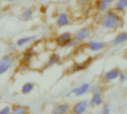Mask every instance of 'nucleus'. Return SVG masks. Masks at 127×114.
<instances>
[{
    "label": "nucleus",
    "instance_id": "b1692460",
    "mask_svg": "<svg viewBox=\"0 0 127 114\" xmlns=\"http://www.w3.org/2000/svg\"><path fill=\"white\" fill-rule=\"evenodd\" d=\"M90 91H92V93H102L103 89L101 85L97 84V85H94L92 87L91 86V90Z\"/></svg>",
    "mask_w": 127,
    "mask_h": 114
},
{
    "label": "nucleus",
    "instance_id": "20e7f679",
    "mask_svg": "<svg viewBox=\"0 0 127 114\" xmlns=\"http://www.w3.org/2000/svg\"><path fill=\"white\" fill-rule=\"evenodd\" d=\"M85 47L87 50L93 53H99L105 50L107 47V43L104 41L89 39L85 43Z\"/></svg>",
    "mask_w": 127,
    "mask_h": 114
},
{
    "label": "nucleus",
    "instance_id": "473e14b6",
    "mask_svg": "<svg viewBox=\"0 0 127 114\" xmlns=\"http://www.w3.org/2000/svg\"><path fill=\"white\" fill-rule=\"evenodd\" d=\"M72 0H62V1H63V2H65V3H69V2H71Z\"/></svg>",
    "mask_w": 127,
    "mask_h": 114
},
{
    "label": "nucleus",
    "instance_id": "0eeeda50",
    "mask_svg": "<svg viewBox=\"0 0 127 114\" xmlns=\"http://www.w3.org/2000/svg\"><path fill=\"white\" fill-rule=\"evenodd\" d=\"M71 17L65 11H60L56 17V24L58 27H65L71 24Z\"/></svg>",
    "mask_w": 127,
    "mask_h": 114
},
{
    "label": "nucleus",
    "instance_id": "f03ea898",
    "mask_svg": "<svg viewBox=\"0 0 127 114\" xmlns=\"http://www.w3.org/2000/svg\"><path fill=\"white\" fill-rule=\"evenodd\" d=\"M94 30L91 26H84L77 30L73 33V38H74L78 42H83L89 40L93 35Z\"/></svg>",
    "mask_w": 127,
    "mask_h": 114
},
{
    "label": "nucleus",
    "instance_id": "5701e85b",
    "mask_svg": "<svg viewBox=\"0 0 127 114\" xmlns=\"http://www.w3.org/2000/svg\"><path fill=\"white\" fill-rule=\"evenodd\" d=\"M18 49V46L16 43V42L10 41L6 45V50L7 53L13 54Z\"/></svg>",
    "mask_w": 127,
    "mask_h": 114
},
{
    "label": "nucleus",
    "instance_id": "9b49d317",
    "mask_svg": "<svg viewBox=\"0 0 127 114\" xmlns=\"http://www.w3.org/2000/svg\"><path fill=\"white\" fill-rule=\"evenodd\" d=\"M71 111V106L68 102H64L57 104L53 109L54 114H65Z\"/></svg>",
    "mask_w": 127,
    "mask_h": 114
},
{
    "label": "nucleus",
    "instance_id": "412c9836",
    "mask_svg": "<svg viewBox=\"0 0 127 114\" xmlns=\"http://www.w3.org/2000/svg\"><path fill=\"white\" fill-rule=\"evenodd\" d=\"M80 44V42H78L74 38H71L70 39H68L67 42H65L62 46L61 47L63 48H73V47H76L78 45Z\"/></svg>",
    "mask_w": 127,
    "mask_h": 114
},
{
    "label": "nucleus",
    "instance_id": "423d86ee",
    "mask_svg": "<svg viewBox=\"0 0 127 114\" xmlns=\"http://www.w3.org/2000/svg\"><path fill=\"white\" fill-rule=\"evenodd\" d=\"M89 107V100L81 99L71 107V112L75 114H85Z\"/></svg>",
    "mask_w": 127,
    "mask_h": 114
},
{
    "label": "nucleus",
    "instance_id": "4468645a",
    "mask_svg": "<svg viewBox=\"0 0 127 114\" xmlns=\"http://www.w3.org/2000/svg\"><path fill=\"white\" fill-rule=\"evenodd\" d=\"M127 41V31H121L118 33L111 41V45L114 47L119 46Z\"/></svg>",
    "mask_w": 127,
    "mask_h": 114
},
{
    "label": "nucleus",
    "instance_id": "bb28decb",
    "mask_svg": "<svg viewBox=\"0 0 127 114\" xmlns=\"http://www.w3.org/2000/svg\"><path fill=\"white\" fill-rule=\"evenodd\" d=\"M101 113L103 114H109L111 113V108L109 105L108 104H104L102 105V109H101Z\"/></svg>",
    "mask_w": 127,
    "mask_h": 114
},
{
    "label": "nucleus",
    "instance_id": "ddd939ff",
    "mask_svg": "<svg viewBox=\"0 0 127 114\" xmlns=\"http://www.w3.org/2000/svg\"><path fill=\"white\" fill-rule=\"evenodd\" d=\"M35 56H36V52L33 47H30L27 49L23 53V55H22V63L25 65L31 64L33 61Z\"/></svg>",
    "mask_w": 127,
    "mask_h": 114
},
{
    "label": "nucleus",
    "instance_id": "c85d7f7f",
    "mask_svg": "<svg viewBox=\"0 0 127 114\" xmlns=\"http://www.w3.org/2000/svg\"><path fill=\"white\" fill-rule=\"evenodd\" d=\"M1 1H4V2H7V3H13V2H16L18 0H1Z\"/></svg>",
    "mask_w": 127,
    "mask_h": 114
},
{
    "label": "nucleus",
    "instance_id": "7ed1b4c3",
    "mask_svg": "<svg viewBox=\"0 0 127 114\" xmlns=\"http://www.w3.org/2000/svg\"><path fill=\"white\" fill-rule=\"evenodd\" d=\"M14 57L12 54L7 53L0 57V76L7 73L14 65Z\"/></svg>",
    "mask_w": 127,
    "mask_h": 114
},
{
    "label": "nucleus",
    "instance_id": "393cba45",
    "mask_svg": "<svg viewBox=\"0 0 127 114\" xmlns=\"http://www.w3.org/2000/svg\"><path fill=\"white\" fill-rule=\"evenodd\" d=\"M12 106L5 105L0 109V114H11Z\"/></svg>",
    "mask_w": 127,
    "mask_h": 114
},
{
    "label": "nucleus",
    "instance_id": "39448f33",
    "mask_svg": "<svg viewBox=\"0 0 127 114\" xmlns=\"http://www.w3.org/2000/svg\"><path fill=\"white\" fill-rule=\"evenodd\" d=\"M121 70L118 68H114L106 71L101 76V80L103 83H111L118 80Z\"/></svg>",
    "mask_w": 127,
    "mask_h": 114
},
{
    "label": "nucleus",
    "instance_id": "f3484780",
    "mask_svg": "<svg viewBox=\"0 0 127 114\" xmlns=\"http://www.w3.org/2000/svg\"><path fill=\"white\" fill-rule=\"evenodd\" d=\"M34 10L31 7H25L21 12V19L23 21H30L33 18Z\"/></svg>",
    "mask_w": 127,
    "mask_h": 114
},
{
    "label": "nucleus",
    "instance_id": "2f4dec72",
    "mask_svg": "<svg viewBox=\"0 0 127 114\" xmlns=\"http://www.w3.org/2000/svg\"><path fill=\"white\" fill-rule=\"evenodd\" d=\"M72 96V93H71V91H69L68 93H67L65 94V96H66V97H70V96Z\"/></svg>",
    "mask_w": 127,
    "mask_h": 114
},
{
    "label": "nucleus",
    "instance_id": "f257e3e1",
    "mask_svg": "<svg viewBox=\"0 0 127 114\" xmlns=\"http://www.w3.org/2000/svg\"><path fill=\"white\" fill-rule=\"evenodd\" d=\"M99 23L104 30L114 31L123 25L124 20L120 13L116 12L112 8H109L103 12L100 18Z\"/></svg>",
    "mask_w": 127,
    "mask_h": 114
},
{
    "label": "nucleus",
    "instance_id": "6ab92c4d",
    "mask_svg": "<svg viewBox=\"0 0 127 114\" xmlns=\"http://www.w3.org/2000/svg\"><path fill=\"white\" fill-rule=\"evenodd\" d=\"M28 113V108L27 106L20 105V104H16L12 106V114H27Z\"/></svg>",
    "mask_w": 127,
    "mask_h": 114
},
{
    "label": "nucleus",
    "instance_id": "2eb2a0df",
    "mask_svg": "<svg viewBox=\"0 0 127 114\" xmlns=\"http://www.w3.org/2000/svg\"><path fill=\"white\" fill-rule=\"evenodd\" d=\"M104 104V99L102 93H92L89 100V107H100Z\"/></svg>",
    "mask_w": 127,
    "mask_h": 114
},
{
    "label": "nucleus",
    "instance_id": "cd10ccee",
    "mask_svg": "<svg viewBox=\"0 0 127 114\" xmlns=\"http://www.w3.org/2000/svg\"><path fill=\"white\" fill-rule=\"evenodd\" d=\"M77 1L80 4H88L89 2H90L91 0H77Z\"/></svg>",
    "mask_w": 127,
    "mask_h": 114
},
{
    "label": "nucleus",
    "instance_id": "4be33fe9",
    "mask_svg": "<svg viewBox=\"0 0 127 114\" xmlns=\"http://www.w3.org/2000/svg\"><path fill=\"white\" fill-rule=\"evenodd\" d=\"M86 67H87L86 63L78 62V63H76L75 65H74L71 68L70 72L72 73H77V72H79V71H81V70H84Z\"/></svg>",
    "mask_w": 127,
    "mask_h": 114
},
{
    "label": "nucleus",
    "instance_id": "dca6fc26",
    "mask_svg": "<svg viewBox=\"0 0 127 114\" xmlns=\"http://www.w3.org/2000/svg\"><path fill=\"white\" fill-rule=\"evenodd\" d=\"M72 37H73L72 33H71L70 31H64V32L60 33L57 36V38L55 39V42L58 46L61 47L65 42H67L68 39H70Z\"/></svg>",
    "mask_w": 127,
    "mask_h": 114
},
{
    "label": "nucleus",
    "instance_id": "a211bd4d",
    "mask_svg": "<svg viewBox=\"0 0 127 114\" xmlns=\"http://www.w3.org/2000/svg\"><path fill=\"white\" fill-rule=\"evenodd\" d=\"M112 9L118 13H124L127 9V0H115Z\"/></svg>",
    "mask_w": 127,
    "mask_h": 114
},
{
    "label": "nucleus",
    "instance_id": "f8f14e48",
    "mask_svg": "<svg viewBox=\"0 0 127 114\" xmlns=\"http://www.w3.org/2000/svg\"><path fill=\"white\" fill-rule=\"evenodd\" d=\"M60 62H61V56H60V54H58L57 53H52L46 59L45 67V68H52V67L60 64Z\"/></svg>",
    "mask_w": 127,
    "mask_h": 114
},
{
    "label": "nucleus",
    "instance_id": "aec40b11",
    "mask_svg": "<svg viewBox=\"0 0 127 114\" xmlns=\"http://www.w3.org/2000/svg\"><path fill=\"white\" fill-rule=\"evenodd\" d=\"M35 88L34 83L31 82H27L24 83L21 88V93L22 95H28L31 93Z\"/></svg>",
    "mask_w": 127,
    "mask_h": 114
},
{
    "label": "nucleus",
    "instance_id": "9d476101",
    "mask_svg": "<svg viewBox=\"0 0 127 114\" xmlns=\"http://www.w3.org/2000/svg\"><path fill=\"white\" fill-rule=\"evenodd\" d=\"M115 0H96L95 8L97 12L103 13L110 8V6L113 5Z\"/></svg>",
    "mask_w": 127,
    "mask_h": 114
},
{
    "label": "nucleus",
    "instance_id": "1a4fd4ad",
    "mask_svg": "<svg viewBox=\"0 0 127 114\" xmlns=\"http://www.w3.org/2000/svg\"><path fill=\"white\" fill-rule=\"evenodd\" d=\"M38 39H39V36L34 34V35L25 36L20 37L16 41V43L18 47H23L29 44L36 42Z\"/></svg>",
    "mask_w": 127,
    "mask_h": 114
},
{
    "label": "nucleus",
    "instance_id": "6e6552de",
    "mask_svg": "<svg viewBox=\"0 0 127 114\" xmlns=\"http://www.w3.org/2000/svg\"><path fill=\"white\" fill-rule=\"evenodd\" d=\"M90 90H91V85L88 82H84L80 86L72 88L71 92L73 96L76 97H80L89 93Z\"/></svg>",
    "mask_w": 127,
    "mask_h": 114
},
{
    "label": "nucleus",
    "instance_id": "7c9ffc66",
    "mask_svg": "<svg viewBox=\"0 0 127 114\" xmlns=\"http://www.w3.org/2000/svg\"><path fill=\"white\" fill-rule=\"evenodd\" d=\"M46 10H47V8H46L45 7H41V13H46Z\"/></svg>",
    "mask_w": 127,
    "mask_h": 114
},
{
    "label": "nucleus",
    "instance_id": "c756f323",
    "mask_svg": "<svg viewBox=\"0 0 127 114\" xmlns=\"http://www.w3.org/2000/svg\"><path fill=\"white\" fill-rule=\"evenodd\" d=\"M123 58H124L126 61H127V49L124 51V53H123Z\"/></svg>",
    "mask_w": 127,
    "mask_h": 114
},
{
    "label": "nucleus",
    "instance_id": "a878e982",
    "mask_svg": "<svg viewBox=\"0 0 127 114\" xmlns=\"http://www.w3.org/2000/svg\"><path fill=\"white\" fill-rule=\"evenodd\" d=\"M118 80H119V82H121V83L125 82L127 80V74L124 71V70H121V72H120V74H119Z\"/></svg>",
    "mask_w": 127,
    "mask_h": 114
}]
</instances>
